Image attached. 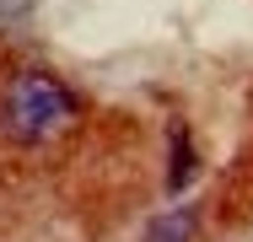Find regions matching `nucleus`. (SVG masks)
<instances>
[{
  "label": "nucleus",
  "mask_w": 253,
  "mask_h": 242,
  "mask_svg": "<svg viewBox=\"0 0 253 242\" xmlns=\"http://www.w3.org/2000/svg\"><path fill=\"white\" fill-rule=\"evenodd\" d=\"M81 113V97L49 70H16L0 92V135L16 145L54 140L70 119Z\"/></svg>",
  "instance_id": "f257e3e1"
},
{
  "label": "nucleus",
  "mask_w": 253,
  "mask_h": 242,
  "mask_svg": "<svg viewBox=\"0 0 253 242\" xmlns=\"http://www.w3.org/2000/svg\"><path fill=\"white\" fill-rule=\"evenodd\" d=\"M167 140H172V167H167V189H189L194 183V172H200V156H194V140H189V124L183 119H172L167 124Z\"/></svg>",
  "instance_id": "f03ea898"
},
{
  "label": "nucleus",
  "mask_w": 253,
  "mask_h": 242,
  "mask_svg": "<svg viewBox=\"0 0 253 242\" xmlns=\"http://www.w3.org/2000/svg\"><path fill=\"white\" fill-rule=\"evenodd\" d=\"M194 232H200V210L194 204H172V210H162L146 226L140 242H194Z\"/></svg>",
  "instance_id": "7ed1b4c3"
}]
</instances>
